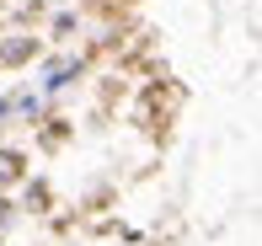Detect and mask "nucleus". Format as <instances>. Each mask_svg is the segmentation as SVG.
I'll list each match as a JSON object with an SVG mask.
<instances>
[{
	"label": "nucleus",
	"instance_id": "nucleus-2",
	"mask_svg": "<svg viewBox=\"0 0 262 246\" xmlns=\"http://www.w3.org/2000/svg\"><path fill=\"white\" fill-rule=\"evenodd\" d=\"M27 54H32V43L21 38V43H6V49H0V59H6V64H21Z\"/></svg>",
	"mask_w": 262,
	"mask_h": 246
},
{
	"label": "nucleus",
	"instance_id": "nucleus-1",
	"mask_svg": "<svg viewBox=\"0 0 262 246\" xmlns=\"http://www.w3.org/2000/svg\"><path fill=\"white\" fill-rule=\"evenodd\" d=\"M16 177H21V155L0 150V182H16Z\"/></svg>",
	"mask_w": 262,
	"mask_h": 246
}]
</instances>
